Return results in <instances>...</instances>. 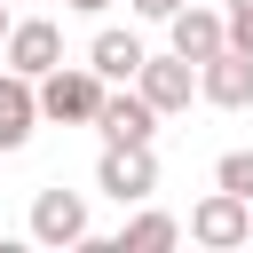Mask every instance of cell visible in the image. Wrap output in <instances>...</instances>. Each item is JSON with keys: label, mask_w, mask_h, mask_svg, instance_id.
<instances>
[{"label": "cell", "mask_w": 253, "mask_h": 253, "mask_svg": "<svg viewBox=\"0 0 253 253\" xmlns=\"http://www.w3.org/2000/svg\"><path fill=\"white\" fill-rule=\"evenodd\" d=\"M221 32H229V47H253V0H229L221 8Z\"/></svg>", "instance_id": "14"}, {"label": "cell", "mask_w": 253, "mask_h": 253, "mask_svg": "<svg viewBox=\"0 0 253 253\" xmlns=\"http://www.w3.org/2000/svg\"><path fill=\"white\" fill-rule=\"evenodd\" d=\"M0 55H8V71H24V79H40V71H55V63H63V32H55L47 16H24V24H8V40H0Z\"/></svg>", "instance_id": "6"}, {"label": "cell", "mask_w": 253, "mask_h": 253, "mask_svg": "<svg viewBox=\"0 0 253 253\" xmlns=\"http://www.w3.org/2000/svg\"><path fill=\"white\" fill-rule=\"evenodd\" d=\"M142 55H150V47H142L134 32H95V47H87V63H95L103 79H119V87L142 71Z\"/></svg>", "instance_id": "11"}, {"label": "cell", "mask_w": 253, "mask_h": 253, "mask_svg": "<svg viewBox=\"0 0 253 253\" xmlns=\"http://www.w3.org/2000/svg\"><path fill=\"white\" fill-rule=\"evenodd\" d=\"M174 237H182V221H174V213H158V206L142 198V213L119 229V245H111V253H166Z\"/></svg>", "instance_id": "12"}, {"label": "cell", "mask_w": 253, "mask_h": 253, "mask_svg": "<svg viewBox=\"0 0 253 253\" xmlns=\"http://www.w3.org/2000/svg\"><path fill=\"white\" fill-rule=\"evenodd\" d=\"M134 87H142V103L166 119V111H190V95H198V63L190 55H142V71H134Z\"/></svg>", "instance_id": "4"}, {"label": "cell", "mask_w": 253, "mask_h": 253, "mask_svg": "<svg viewBox=\"0 0 253 253\" xmlns=\"http://www.w3.org/2000/svg\"><path fill=\"white\" fill-rule=\"evenodd\" d=\"M95 134H103V142H150V134H158V111L142 103L134 79H126L119 95L103 87V103H95Z\"/></svg>", "instance_id": "7"}, {"label": "cell", "mask_w": 253, "mask_h": 253, "mask_svg": "<svg viewBox=\"0 0 253 253\" xmlns=\"http://www.w3.org/2000/svg\"><path fill=\"white\" fill-rule=\"evenodd\" d=\"M174 8H182V0H134V16H150V24H166Z\"/></svg>", "instance_id": "15"}, {"label": "cell", "mask_w": 253, "mask_h": 253, "mask_svg": "<svg viewBox=\"0 0 253 253\" xmlns=\"http://www.w3.org/2000/svg\"><path fill=\"white\" fill-rule=\"evenodd\" d=\"M190 237H198V245H213V253L245 245V237H253V198H237V190H221V182H213V198H198V206H190Z\"/></svg>", "instance_id": "3"}, {"label": "cell", "mask_w": 253, "mask_h": 253, "mask_svg": "<svg viewBox=\"0 0 253 253\" xmlns=\"http://www.w3.org/2000/svg\"><path fill=\"white\" fill-rule=\"evenodd\" d=\"M40 87V119H63V126H95V103H103V71L95 63H55V71H40L32 79Z\"/></svg>", "instance_id": "1"}, {"label": "cell", "mask_w": 253, "mask_h": 253, "mask_svg": "<svg viewBox=\"0 0 253 253\" xmlns=\"http://www.w3.org/2000/svg\"><path fill=\"white\" fill-rule=\"evenodd\" d=\"M40 126V87L24 71H0V150H24Z\"/></svg>", "instance_id": "10"}, {"label": "cell", "mask_w": 253, "mask_h": 253, "mask_svg": "<svg viewBox=\"0 0 253 253\" xmlns=\"http://www.w3.org/2000/svg\"><path fill=\"white\" fill-rule=\"evenodd\" d=\"M198 95L206 103H221V111H245L253 103V47H213L206 63H198Z\"/></svg>", "instance_id": "5"}, {"label": "cell", "mask_w": 253, "mask_h": 253, "mask_svg": "<svg viewBox=\"0 0 253 253\" xmlns=\"http://www.w3.org/2000/svg\"><path fill=\"white\" fill-rule=\"evenodd\" d=\"M213 182H221V190H237V198H253V150H221Z\"/></svg>", "instance_id": "13"}, {"label": "cell", "mask_w": 253, "mask_h": 253, "mask_svg": "<svg viewBox=\"0 0 253 253\" xmlns=\"http://www.w3.org/2000/svg\"><path fill=\"white\" fill-rule=\"evenodd\" d=\"M71 8H79V16H103V8H111V0H71Z\"/></svg>", "instance_id": "16"}, {"label": "cell", "mask_w": 253, "mask_h": 253, "mask_svg": "<svg viewBox=\"0 0 253 253\" xmlns=\"http://www.w3.org/2000/svg\"><path fill=\"white\" fill-rule=\"evenodd\" d=\"M95 190L119 198V206H142V198L158 190V158H150V142H103V158H95Z\"/></svg>", "instance_id": "2"}, {"label": "cell", "mask_w": 253, "mask_h": 253, "mask_svg": "<svg viewBox=\"0 0 253 253\" xmlns=\"http://www.w3.org/2000/svg\"><path fill=\"white\" fill-rule=\"evenodd\" d=\"M8 24H16V16H8V0H0V40H8Z\"/></svg>", "instance_id": "17"}, {"label": "cell", "mask_w": 253, "mask_h": 253, "mask_svg": "<svg viewBox=\"0 0 253 253\" xmlns=\"http://www.w3.org/2000/svg\"><path fill=\"white\" fill-rule=\"evenodd\" d=\"M32 237L40 245H87V198L79 190H40L32 198Z\"/></svg>", "instance_id": "8"}, {"label": "cell", "mask_w": 253, "mask_h": 253, "mask_svg": "<svg viewBox=\"0 0 253 253\" xmlns=\"http://www.w3.org/2000/svg\"><path fill=\"white\" fill-rule=\"evenodd\" d=\"M166 40H174V55H190V63H206L229 32H221V8H198V0H182L174 16H166Z\"/></svg>", "instance_id": "9"}]
</instances>
